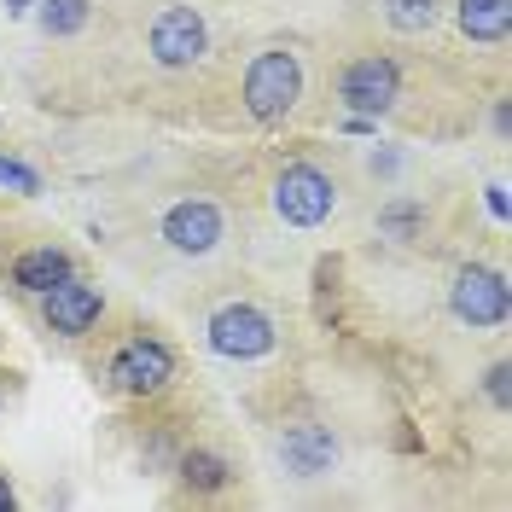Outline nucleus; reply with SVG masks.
<instances>
[{
  "mask_svg": "<svg viewBox=\"0 0 512 512\" xmlns=\"http://www.w3.org/2000/svg\"><path fill=\"white\" fill-rule=\"evenodd\" d=\"M204 47H210L204 18H198L192 6H163L158 24H152V59L169 64V70H181V64L204 59Z\"/></svg>",
  "mask_w": 512,
  "mask_h": 512,
  "instance_id": "39448f33",
  "label": "nucleus"
},
{
  "mask_svg": "<svg viewBox=\"0 0 512 512\" xmlns=\"http://www.w3.org/2000/svg\"><path fill=\"white\" fill-rule=\"evenodd\" d=\"M169 373H175V355L163 350L158 338H134V344H123L117 361H111V379L123 384L128 396H152V390H163Z\"/></svg>",
  "mask_w": 512,
  "mask_h": 512,
  "instance_id": "0eeeda50",
  "label": "nucleus"
},
{
  "mask_svg": "<svg viewBox=\"0 0 512 512\" xmlns=\"http://www.w3.org/2000/svg\"><path fill=\"white\" fill-rule=\"evenodd\" d=\"M0 187H18V192H41V175H35L30 163H18V158H0Z\"/></svg>",
  "mask_w": 512,
  "mask_h": 512,
  "instance_id": "2eb2a0df",
  "label": "nucleus"
},
{
  "mask_svg": "<svg viewBox=\"0 0 512 512\" xmlns=\"http://www.w3.org/2000/svg\"><path fill=\"white\" fill-rule=\"evenodd\" d=\"M396 94H402V70L390 59H355L350 70H344V82H338V99L350 105L355 117H384L390 105H396Z\"/></svg>",
  "mask_w": 512,
  "mask_h": 512,
  "instance_id": "20e7f679",
  "label": "nucleus"
},
{
  "mask_svg": "<svg viewBox=\"0 0 512 512\" xmlns=\"http://www.w3.org/2000/svg\"><path fill=\"white\" fill-rule=\"evenodd\" d=\"M163 239H169L181 256L216 251V239H222V210L204 204V198H187V204H175V210L163 216Z\"/></svg>",
  "mask_w": 512,
  "mask_h": 512,
  "instance_id": "1a4fd4ad",
  "label": "nucleus"
},
{
  "mask_svg": "<svg viewBox=\"0 0 512 512\" xmlns=\"http://www.w3.org/2000/svg\"><path fill=\"white\" fill-rule=\"evenodd\" d=\"M187 478L198 483V489H216V483H222V460H210V454H192V460H187Z\"/></svg>",
  "mask_w": 512,
  "mask_h": 512,
  "instance_id": "dca6fc26",
  "label": "nucleus"
},
{
  "mask_svg": "<svg viewBox=\"0 0 512 512\" xmlns=\"http://www.w3.org/2000/svg\"><path fill=\"white\" fill-rule=\"evenodd\" d=\"M88 24V0H41V30L47 35H76Z\"/></svg>",
  "mask_w": 512,
  "mask_h": 512,
  "instance_id": "ddd939ff",
  "label": "nucleus"
},
{
  "mask_svg": "<svg viewBox=\"0 0 512 512\" xmlns=\"http://www.w3.org/2000/svg\"><path fill=\"white\" fill-rule=\"evenodd\" d=\"M64 274H70V256L53 251V245H47V251H24V256H18V268H12V280H18L24 291H35V297H41V291H53Z\"/></svg>",
  "mask_w": 512,
  "mask_h": 512,
  "instance_id": "f8f14e48",
  "label": "nucleus"
},
{
  "mask_svg": "<svg viewBox=\"0 0 512 512\" xmlns=\"http://www.w3.org/2000/svg\"><path fill=\"white\" fill-rule=\"evenodd\" d=\"M384 18L396 24V30H431L437 24V0H384Z\"/></svg>",
  "mask_w": 512,
  "mask_h": 512,
  "instance_id": "4468645a",
  "label": "nucleus"
},
{
  "mask_svg": "<svg viewBox=\"0 0 512 512\" xmlns=\"http://www.w3.org/2000/svg\"><path fill=\"white\" fill-rule=\"evenodd\" d=\"M448 303H454V315L466 326H501L507 320V280L489 274V268H466L454 280V291H448Z\"/></svg>",
  "mask_w": 512,
  "mask_h": 512,
  "instance_id": "423d86ee",
  "label": "nucleus"
},
{
  "mask_svg": "<svg viewBox=\"0 0 512 512\" xmlns=\"http://www.w3.org/2000/svg\"><path fill=\"white\" fill-rule=\"evenodd\" d=\"M454 18L472 41H501L512 30V0H460Z\"/></svg>",
  "mask_w": 512,
  "mask_h": 512,
  "instance_id": "9b49d317",
  "label": "nucleus"
},
{
  "mask_svg": "<svg viewBox=\"0 0 512 512\" xmlns=\"http://www.w3.org/2000/svg\"><path fill=\"white\" fill-rule=\"evenodd\" d=\"M297 99H303V64L291 53H262L245 70V105L256 123H280Z\"/></svg>",
  "mask_w": 512,
  "mask_h": 512,
  "instance_id": "f257e3e1",
  "label": "nucleus"
},
{
  "mask_svg": "<svg viewBox=\"0 0 512 512\" xmlns=\"http://www.w3.org/2000/svg\"><path fill=\"white\" fill-rule=\"evenodd\" d=\"M332 204H338V187L320 175L315 163H291L286 175L274 181V210L291 227H320L332 216Z\"/></svg>",
  "mask_w": 512,
  "mask_h": 512,
  "instance_id": "f03ea898",
  "label": "nucleus"
},
{
  "mask_svg": "<svg viewBox=\"0 0 512 512\" xmlns=\"http://www.w3.org/2000/svg\"><path fill=\"white\" fill-rule=\"evenodd\" d=\"M489 210H495V216H507V187H501V181L489 187Z\"/></svg>",
  "mask_w": 512,
  "mask_h": 512,
  "instance_id": "a211bd4d",
  "label": "nucleus"
},
{
  "mask_svg": "<svg viewBox=\"0 0 512 512\" xmlns=\"http://www.w3.org/2000/svg\"><path fill=\"white\" fill-rule=\"evenodd\" d=\"M204 332H210V350L227 355V361H256V355L274 350V320L251 303H222Z\"/></svg>",
  "mask_w": 512,
  "mask_h": 512,
  "instance_id": "7ed1b4c3",
  "label": "nucleus"
},
{
  "mask_svg": "<svg viewBox=\"0 0 512 512\" xmlns=\"http://www.w3.org/2000/svg\"><path fill=\"white\" fill-rule=\"evenodd\" d=\"M280 454H286V466L297 478H315V472H326V460H332V437L320 425H297L286 443H280Z\"/></svg>",
  "mask_w": 512,
  "mask_h": 512,
  "instance_id": "9d476101",
  "label": "nucleus"
},
{
  "mask_svg": "<svg viewBox=\"0 0 512 512\" xmlns=\"http://www.w3.org/2000/svg\"><path fill=\"white\" fill-rule=\"evenodd\" d=\"M41 303H47V326L64 332V338H82L99 320V309H105V297H99L88 280H76V274H64L53 291H41Z\"/></svg>",
  "mask_w": 512,
  "mask_h": 512,
  "instance_id": "6e6552de",
  "label": "nucleus"
},
{
  "mask_svg": "<svg viewBox=\"0 0 512 512\" xmlns=\"http://www.w3.org/2000/svg\"><path fill=\"white\" fill-rule=\"evenodd\" d=\"M0 512H12V489L6 483H0Z\"/></svg>",
  "mask_w": 512,
  "mask_h": 512,
  "instance_id": "aec40b11",
  "label": "nucleus"
},
{
  "mask_svg": "<svg viewBox=\"0 0 512 512\" xmlns=\"http://www.w3.org/2000/svg\"><path fill=\"white\" fill-rule=\"evenodd\" d=\"M35 0H12V6H6V12H12V18H18V12H30Z\"/></svg>",
  "mask_w": 512,
  "mask_h": 512,
  "instance_id": "6ab92c4d",
  "label": "nucleus"
},
{
  "mask_svg": "<svg viewBox=\"0 0 512 512\" xmlns=\"http://www.w3.org/2000/svg\"><path fill=\"white\" fill-rule=\"evenodd\" d=\"M489 396H495V402H507V367H495V373H489Z\"/></svg>",
  "mask_w": 512,
  "mask_h": 512,
  "instance_id": "f3484780",
  "label": "nucleus"
}]
</instances>
